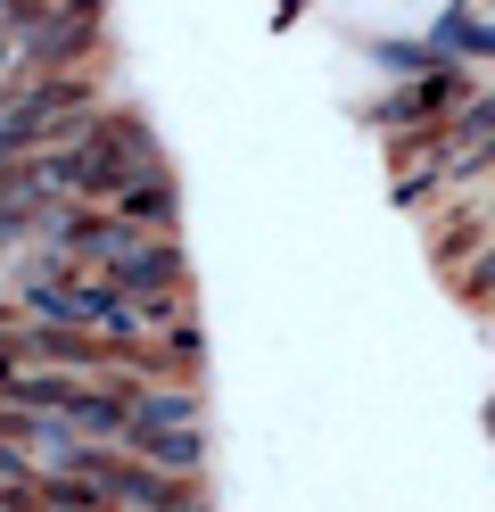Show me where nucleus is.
Listing matches in <instances>:
<instances>
[{"instance_id":"f257e3e1","label":"nucleus","mask_w":495,"mask_h":512,"mask_svg":"<svg viewBox=\"0 0 495 512\" xmlns=\"http://www.w3.org/2000/svg\"><path fill=\"white\" fill-rule=\"evenodd\" d=\"M165 157H157V133L132 108H99L83 133H66L50 149H33V174H42L50 199H99L108 207L116 190H132L141 174H157Z\"/></svg>"},{"instance_id":"f03ea898","label":"nucleus","mask_w":495,"mask_h":512,"mask_svg":"<svg viewBox=\"0 0 495 512\" xmlns=\"http://www.w3.org/2000/svg\"><path fill=\"white\" fill-rule=\"evenodd\" d=\"M0 34H9V75H75L108 42V0H17Z\"/></svg>"},{"instance_id":"7ed1b4c3","label":"nucleus","mask_w":495,"mask_h":512,"mask_svg":"<svg viewBox=\"0 0 495 512\" xmlns=\"http://www.w3.org/2000/svg\"><path fill=\"white\" fill-rule=\"evenodd\" d=\"M462 100H471V75H462V58H438V50H429L396 91H380V100H372V116L388 124V133H429V124H446Z\"/></svg>"},{"instance_id":"20e7f679","label":"nucleus","mask_w":495,"mask_h":512,"mask_svg":"<svg viewBox=\"0 0 495 512\" xmlns=\"http://www.w3.org/2000/svg\"><path fill=\"white\" fill-rule=\"evenodd\" d=\"M124 223H141V232H174V223H182V199H174V174H141V182H132V190H116V199H108Z\"/></svg>"},{"instance_id":"39448f33","label":"nucleus","mask_w":495,"mask_h":512,"mask_svg":"<svg viewBox=\"0 0 495 512\" xmlns=\"http://www.w3.org/2000/svg\"><path fill=\"white\" fill-rule=\"evenodd\" d=\"M429 50H438V58H495V17L446 9L438 25H429Z\"/></svg>"},{"instance_id":"423d86ee","label":"nucleus","mask_w":495,"mask_h":512,"mask_svg":"<svg viewBox=\"0 0 495 512\" xmlns=\"http://www.w3.org/2000/svg\"><path fill=\"white\" fill-rule=\"evenodd\" d=\"M149 512H207V496H198V504H149Z\"/></svg>"}]
</instances>
